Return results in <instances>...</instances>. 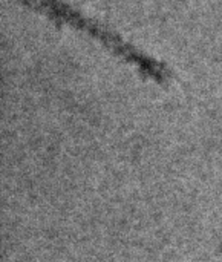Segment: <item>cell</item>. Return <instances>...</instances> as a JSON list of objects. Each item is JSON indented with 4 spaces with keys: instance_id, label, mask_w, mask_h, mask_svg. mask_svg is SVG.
Segmentation results:
<instances>
[{
    "instance_id": "1",
    "label": "cell",
    "mask_w": 222,
    "mask_h": 262,
    "mask_svg": "<svg viewBox=\"0 0 222 262\" xmlns=\"http://www.w3.org/2000/svg\"><path fill=\"white\" fill-rule=\"evenodd\" d=\"M26 8H31L37 12L45 14L52 21H57L60 25H69L81 32H86L89 37L95 38L98 43H101L107 51H110L114 55L121 58L126 63H130L137 66L146 77L158 81L166 83L170 71L167 66L161 61H158L153 57L146 55L143 51L137 49L134 45L127 43L123 37L118 34L109 31L103 25L94 21L89 17H84L81 12L74 9L72 6L63 3L61 0H18Z\"/></svg>"
}]
</instances>
